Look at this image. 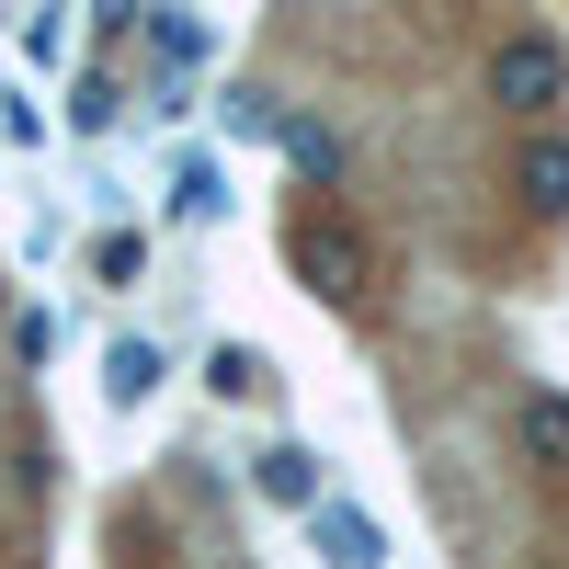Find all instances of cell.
Here are the masks:
<instances>
[{
  "instance_id": "obj_3",
  "label": "cell",
  "mask_w": 569,
  "mask_h": 569,
  "mask_svg": "<svg viewBox=\"0 0 569 569\" xmlns=\"http://www.w3.org/2000/svg\"><path fill=\"white\" fill-rule=\"evenodd\" d=\"M319 558H330V569H388V525L353 512V501H330V512H319Z\"/></svg>"
},
{
  "instance_id": "obj_9",
  "label": "cell",
  "mask_w": 569,
  "mask_h": 569,
  "mask_svg": "<svg viewBox=\"0 0 569 569\" xmlns=\"http://www.w3.org/2000/svg\"><path fill=\"white\" fill-rule=\"evenodd\" d=\"M103 388H114V399H149V388H160V353H149V342H114Z\"/></svg>"
},
{
  "instance_id": "obj_2",
  "label": "cell",
  "mask_w": 569,
  "mask_h": 569,
  "mask_svg": "<svg viewBox=\"0 0 569 569\" xmlns=\"http://www.w3.org/2000/svg\"><path fill=\"white\" fill-rule=\"evenodd\" d=\"M558 91H569L558 34H501V46H490V103H512V114H547Z\"/></svg>"
},
{
  "instance_id": "obj_11",
  "label": "cell",
  "mask_w": 569,
  "mask_h": 569,
  "mask_svg": "<svg viewBox=\"0 0 569 569\" xmlns=\"http://www.w3.org/2000/svg\"><path fill=\"white\" fill-rule=\"evenodd\" d=\"M69 126H91V137H103V126H114V80H80V103H69Z\"/></svg>"
},
{
  "instance_id": "obj_6",
  "label": "cell",
  "mask_w": 569,
  "mask_h": 569,
  "mask_svg": "<svg viewBox=\"0 0 569 569\" xmlns=\"http://www.w3.org/2000/svg\"><path fill=\"white\" fill-rule=\"evenodd\" d=\"M137 34H149V58H160V69H194V58H206V23H182V12H149Z\"/></svg>"
},
{
  "instance_id": "obj_1",
  "label": "cell",
  "mask_w": 569,
  "mask_h": 569,
  "mask_svg": "<svg viewBox=\"0 0 569 569\" xmlns=\"http://www.w3.org/2000/svg\"><path fill=\"white\" fill-rule=\"evenodd\" d=\"M284 262H297V284H308V297H330V308L365 297V240H353L342 217H297V228H284Z\"/></svg>"
},
{
  "instance_id": "obj_8",
  "label": "cell",
  "mask_w": 569,
  "mask_h": 569,
  "mask_svg": "<svg viewBox=\"0 0 569 569\" xmlns=\"http://www.w3.org/2000/svg\"><path fill=\"white\" fill-rule=\"evenodd\" d=\"M525 445H536L547 467H569V399H547V388L525 399Z\"/></svg>"
},
{
  "instance_id": "obj_4",
  "label": "cell",
  "mask_w": 569,
  "mask_h": 569,
  "mask_svg": "<svg viewBox=\"0 0 569 569\" xmlns=\"http://www.w3.org/2000/svg\"><path fill=\"white\" fill-rule=\"evenodd\" d=\"M251 490L284 501V512H308V501H319V456H308V445H262V456H251Z\"/></svg>"
},
{
  "instance_id": "obj_5",
  "label": "cell",
  "mask_w": 569,
  "mask_h": 569,
  "mask_svg": "<svg viewBox=\"0 0 569 569\" xmlns=\"http://www.w3.org/2000/svg\"><path fill=\"white\" fill-rule=\"evenodd\" d=\"M512 182H525V206H536V217H569V137H525Z\"/></svg>"
},
{
  "instance_id": "obj_10",
  "label": "cell",
  "mask_w": 569,
  "mask_h": 569,
  "mask_svg": "<svg viewBox=\"0 0 569 569\" xmlns=\"http://www.w3.org/2000/svg\"><path fill=\"white\" fill-rule=\"evenodd\" d=\"M206 388H217V399H262V353H240V342H228V353L206 365Z\"/></svg>"
},
{
  "instance_id": "obj_7",
  "label": "cell",
  "mask_w": 569,
  "mask_h": 569,
  "mask_svg": "<svg viewBox=\"0 0 569 569\" xmlns=\"http://www.w3.org/2000/svg\"><path fill=\"white\" fill-rule=\"evenodd\" d=\"M217 206H228V171L217 160H182L171 171V217H217Z\"/></svg>"
}]
</instances>
